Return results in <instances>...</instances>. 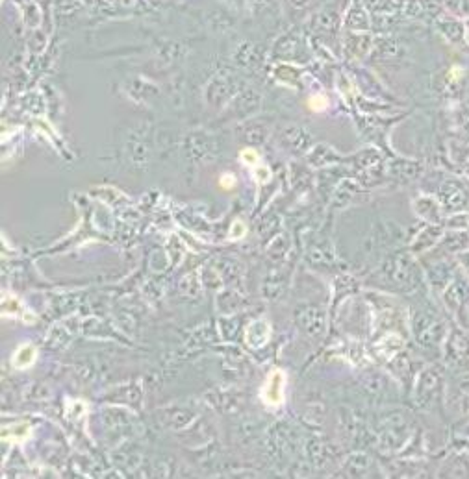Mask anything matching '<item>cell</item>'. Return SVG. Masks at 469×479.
I'll list each match as a JSON object with an SVG mask.
<instances>
[{"label":"cell","mask_w":469,"mask_h":479,"mask_svg":"<svg viewBox=\"0 0 469 479\" xmlns=\"http://www.w3.org/2000/svg\"><path fill=\"white\" fill-rule=\"evenodd\" d=\"M36 355H37V351L32 344H23L13 355V366L15 368H30L36 363Z\"/></svg>","instance_id":"cell-2"},{"label":"cell","mask_w":469,"mask_h":479,"mask_svg":"<svg viewBox=\"0 0 469 479\" xmlns=\"http://www.w3.org/2000/svg\"><path fill=\"white\" fill-rule=\"evenodd\" d=\"M219 185L223 189H234L236 187V178H234V174H223L221 180H219Z\"/></svg>","instance_id":"cell-6"},{"label":"cell","mask_w":469,"mask_h":479,"mask_svg":"<svg viewBox=\"0 0 469 479\" xmlns=\"http://www.w3.org/2000/svg\"><path fill=\"white\" fill-rule=\"evenodd\" d=\"M284 390H286V374L277 368L269 374V378L263 385L262 398L265 405L269 407H278L280 403L284 402Z\"/></svg>","instance_id":"cell-1"},{"label":"cell","mask_w":469,"mask_h":479,"mask_svg":"<svg viewBox=\"0 0 469 479\" xmlns=\"http://www.w3.org/2000/svg\"><path fill=\"white\" fill-rule=\"evenodd\" d=\"M241 161L247 163V165H251V167H254V165H260V156L254 152L253 148H247V150L241 152Z\"/></svg>","instance_id":"cell-3"},{"label":"cell","mask_w":469,"mask_h":479,"mask_svg":"<svg viewBox=\"0 0 469 479\" xmlns=\"http://www.w3.org/2000/svg\"><path fill=\"white\" fill-rule=\"evenodd\" d=\"M245 224L241 221H236L234 222V226H232V229H230V237L232 239H241V237L245 235Z\"/></svg>","instance_id":"cell-5"},{"label":"cell","mask_w":469,"mask_h":479,"mask_svg":"<svg viewBox=\"0 0 469 479\" xmlns=\"http://www.w3.org/2000/svg\"><path fill=\"white\" fill-rule=\"evenodd\" d=\"M308 107L312 111H323L325 107H326V100L323 96H312V98L308 100Z\"/></svg>","instance_id":"cell-4"}]
</instances>
